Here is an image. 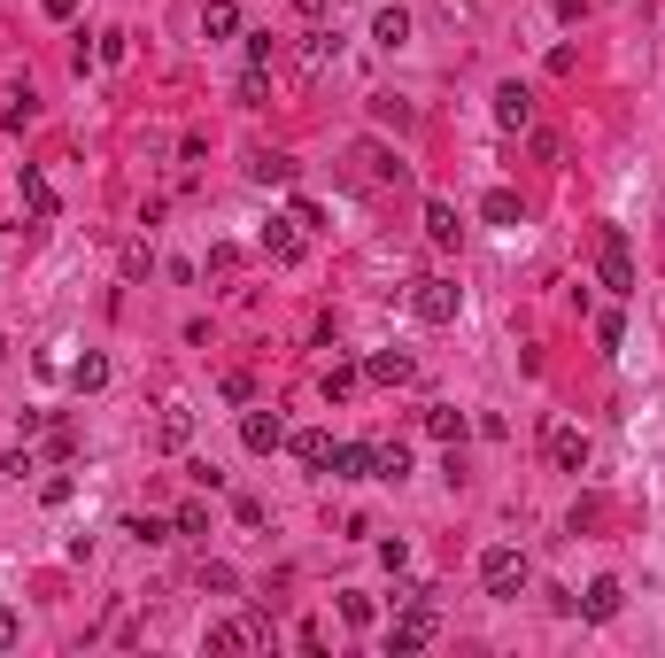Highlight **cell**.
Wrapping results in <instances>:
<instances>
[{"instance_id":"6da1fadb","label":"cell","mask_w":665,"mask_h":658,"mask_svg":"<svg viewBox=\"0 0 665 658\" xmlns=\"http://www.w3.org/2000/svg\"><path fill=\"white\" fill-rule=\"evenodd\" d=\"M480 581H488V597H519L526 589V550L488 542V550H480Z\"/></svg>"},{"instance_id":"7a4b0ae2","label":"cell","mask_w":665,"mask_h":658,"mask_svg":"<svg viewBox=\"0 0 665 658\" xmlns=\"http://www.w3.org/2000/svg\"><path fill=\"white\" fill-rule=\"evenodd\" d=\"M596 271H604L611 295H635V256H627V233H619V225L596 233Z\"/></svg>"},{"instance_id":"3957f363","label":"cell","mask_w":665,"mask_h":658,"mask_svg":"<svg viewBox=\"0 0 665 658\" xmlns=\"http://www.w3.org/2000/svg\"><path fill=\"white\" fill-rule=\"evenodd\" d=\"M410 310H418L426 326H449V318H457V287H449V279H418V287H410Z\"/></svg>"},{"instance_id":"277c9868","label":"cell","mask_w":665,"mask_h":658,"mask_svg":"<svg viewBox=\"0 0 665 658\" xmlns=\"http://www.w3.org/2000/svg\"><path fill=\"white\" fill-rule=\"evenodd\" d=\"M387 643H395V651H426V643H434V604H403Z\"/></svg>"},{"instance_id":"5b68a950","label":"cell","mask_w":665,"mask_h":658,"mask_svg":"<svg viewBox=\"0 0 665 658\" xmlns=\"http://www.w3.org/2000/svg\"><path fill=\"white\" fill-rule=\"evenodd\" d=\"M263 643H271L263 620H217L209 628V651H263Z\"/></svg>"},{"instance_id":"8992f818","label":"cell","mask_w":665,"mask_h":658,"mask_svg":"<svg viewBox=\"0 0 665 658\" xmlns=\"http://www.w3.org/2000/svg\"><path fill=\"white\" fill-rule=\"evenodd\" d=\"M240 442L256 449V457H271V449H287V419H279V411H248V419H240Z\"/></svg>"},{"instance_id":"52a82bcc","label":"cell","mask_w":665,"mask_h":658,"mask_svg":"<svg viewBox=\"0 0 665 658\" xmlns=\"http://www.w3.org/2000/svg\"><path fill=\"white\" fill-rule=\"evenodd\" d=\"M495 124H503V132H526V124H534V93H526L519 78L495 86Z\"/></svg>"},{"instance_id":"ba28073f","label":"cell","mask_w":665,"mask_h":658,"mask_svg":"<svg viewBox=\"0 0 665 658\" xmlns=\"http://www.w3.org/2000/svg\"><path fill=\"white\" fill-rule=\"evenodd\" d=\"M550 465L557 473H580V465H588V434H580V426H550Z\"/></svg>"},{"instance_id":"9c48e42d","label":"cell","mask_w":665,"mask_h":658,"mask_svg":"<svg viewBox=\"0 0 665 658\" xmlns=\"http://www.w3.org/2000/svg\"><path fill=\"white\" fill-rule=\"evenodd\" d=\"M333 473L341 480H379V449L372 442H333Z\"/></svg>"},{"instance_id":"30bf717a","label":"cell","mask_w":665,"mask_h":658,"mask_svg":"<svg viewBox=\"0 0 665 658\" xmlns=\"http://www.w3.org/2000/svg\"><path fill=\"white\" fill-rule=\"evenodd\" d=\"M186 442H194V411H186V403H171V411L155 419V449H163V457H178Z\"/></svg>"},{"instance_id":"8fae6325","label":"cell","mask_w":665,"mask_h":658,"mask_svg":"<svg viewBox=\"0 0 665 658\" xmlns=\"http://www.w3.org/2000/svg\"><path fill=\"white\" fill-rule=\"evenodd\" d=\"M263 256H271V264H294V256H302V225H294V217H271V225H263Z\"/></svg>"},{"instance_id":"7c38bea8","label":"cell","mask_w":665,"mask_h":658,"mask_svg":"<svg viewBox=\"0 0 665 658\" xmlns=\"http://www.w3.org/2000/svg\"><path fill=\"white\" fill-rule=\"evenodd\" d=\"M410 372H418V364H410L403 349H379V357L364 364V380H379V388H410Z\"/></svg>"},{"instance_id":"4fadbf2b","label":"cell","mask_w":665,"mask_h":658,"mask_svg":"<svg viewBox=\"0 0 665 658\" xmlns=\"http://www.w3.org/2000/svg\"><path fill=\"white\" fill-rule=\"evenodd\" d=\"M619 604H627V589H619V581H588V597H580V612H588V620H611V612H619Z\"/></svg>"},{"instance_id":"5bb4252c","label":"cell","mask_w":665,"mask_h":658,"mask_svg":"<svg viewBox=\"0 0 665 658\" xmlns=\"http://www.w3.org/2000/svg\"><path fill=\"white\" fill-rule=\"evenodd\" d=\"M240 31V0H202V39H232Z\"/></svg>"},{"instance_id":"9a60e30c","label":"cell","mask_w":665,"mask_h":658,"mask_svg":"<svg viewBox=\"0 0 665 658\" xmlns=\"http://www.w3.org/2000/svg\"><path fill=\"white\" fill-rule=\"evenodd\" d=\"M457 210H449V202H426V240H434V248H457Z\"/></svg>"},{"instance_id":"2e32d148","label":"cell","mask_w":665,"mask_h":658,"mask_svg":"<svg viewBox=\"0 0 665 658\" xmlns=\"http://www.w3.org/2000/svg\"><path fill=\"white\" fill-rule=\"evenodd\" d=\"M372 39H379V47H403V39H410V16H403V8H379V16H372Z\"/></svg>"},{"instance_id":"e0dca14e","label":"cell","mask_w":665,"mask_h":658,"mask_svg":"<svg viewBox=\"0 0 665 658\" xmlns=\"http://www.w3.org/2000/svg\"><path fill=\"white\" fill-rule=\"evenodd\" d=\"M248 171H256V186H287V179H294V155H271V148H263Z\"/></svg>"},{"instance_id":"ac0fdd59","label":"cell","mask_w":665,"mask_h":658,"mask_svg":"<svg viewBox=\"0 0 665 658\" xmlns=\"http://www.w3.org/2000/svg\"><path fill=\"white\" fill-rule=\"evenodd\" d=\"M480 217H488V225H519V194H511V186H495L488 202H480Z\"/></svg>"},{"instance_id":"d6986e66","label":"cell","mask_w":665,"mask_h":658,"mask_svg":"<svg viewBox=\"0 0 665 658\" xmlns=\"http://www.w3.org/2000/svg\"><path fill=\"white\" fill-rule=\"evenodd\" d=\"M70 380H78V395L109 388V357H78V364H70Z\"/></svg>"},{"instance_id":"ffe728a7","label":"cell","mask_w":665,"mask_h":658,"mask_svg":"<svg viewBox=\"0 0 665 658\" xmlns=\"http://www.w3.org/2000/svg\"><path fill=\"white\" fill-rule=\"evenodd\" d=\"M16 186H24V202H31V210H39V217H55V186L39 179V171H24V179H16Z\"/></svg>"},{"instance_id":"44dd1931","label":"cell","mask_w":665,"mask_h":658,"mask_svg":"<svg viewBox=\"0 0 665 658\" xmlns=\"http://www.w3.org/2000/svg\"><path fill=\"white\" fill-rule=\"evenodd\" d=\"M426 434L434 442H464V411H426Z\"/></svg>"},{"instance_id":"7402d4cb","label":"cell","mask_w":665,"mask_h":658,"mask_svg":"<svg viewBox=\"0 0 665 658\" xmlns=\"http://www.w3.org/2000/svg\"><path fill=\"white\" fill-rule=\"evenodd\" d=\"M333 55H341V39H333V31H310V47H302V62H310V70H325Z\"/></svg>"},{"instance_id":"603a6c76","label":"cell","mask_w":665,"mask_h":658,"mask_svg":"<svg viewBox=\"0 0 665 658\" xmlns=\"http://www.w3.org/2000/svg\"><path fill=\"white\" fill-rule=\"evenodd\" d=\"M356 380H364L356 364H333V372H325V395H333V403H348V395H356Z\"/></svg>"},{"instance_id":"cb8c5ba5","label":"cell","mask_w":665,"mask_h":658,"mask_svg":"<svg viewBox=\"0 0 665 658\" xmlns=\"http://www.w3.org/2000/svg\"><path fill=\"white\" fill-rule=\"evenodd\" d=\"M294 457H302V465H333V442H325V434H294Z\"/></svg>"},{"instance_id":"d4e9b609","label":"cell","mask_w":665,"mask_h":658,"mask_svg":"<svg viewBox=\"0 0 665 658\" xmlns=\"http://www.w3.org/2000/svg\"><path fill=\"white\" fill-rule=\"evenodd\" d=\"M341 620H348V628H372V597H364V589H348V597H341Z\"/></svg>"},{"instance_id":"484cf974","label":"cell","mask_w":665,"mask_h":658,"mask_svg":"<svg viewBox=\"0 0 665 658\" xmlns=\"http://www.w3.org/2000/svg\"><path fill=\"white\" fill-rule=\"evenodd\" d=\"M124 535L132 542H171V519H124Z\"/></svg>"},{"instance_id":"4316f807","label":"cell","mask_w":665,"mask_h":658,"mask_svg":"<svg viewBox=\"0 0 665 658\" xmlns=\"http://www.w3.org/2000/svg\"><path fill=\"white\" fill-rule=\"evenodd\" d=\"M403 473H410V449L387 442V449H379V480H403Z\"/></svg>"},{"instance_id":"83f0119b","label":"cell","mask_w":665,"mask_h":658,"mask_svg":"<svg viewBox=\"0 0 665 658\" xmlns=\"http://www.w3.org/2000/svg\"><path fill=\"white\" fill-rule=\"evenodd\" d=\"M271 55H279V39H271V31H256V39H248V70H271Z\"/></svg>"},{"instance_id":"f1b7e54d","label":"cell","mask_w":665,"mask_h":658,"mask_svg":"<svg viewBox=\"0 0 665 658\" xmlns=\"http://www.w3.org/2000/svg\"><path fill=\"white\" fill-rule=\"evenodd\" d=\"M16 635H24V620H16V612H8V604H0V651H8V643H16Z\"/></svg>"},{"instance_id":"f546056e","label":"cell","mask_w":665,"mask_h":658,"mask_svg":"<svg viewBox=\"0 0 665 658\" xmlns=\"http://www.w3.org/2000/svg\"><path fill=\"white\" fill-rule=\"evenodd\" d=\"M294 8H302V16H325V8H341V0H294Z\"/></svg>"},{"instance_id":"4dcf8cb0","label":"cell","mask_w":665,"mask_h":658,"mask_svg":"<svg viewBox=\"0 0 665 658\" xmlns=\"http://www.w3.org/2000/svg\"><path fill=\"white\" fill-rule=\"evenodd\" d=\"M47 16H78V0H47Z\"/></svg>"}]
</instances>
